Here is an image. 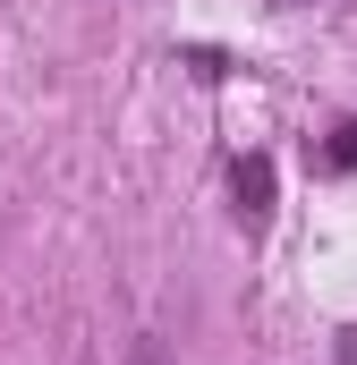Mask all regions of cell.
<instances>
[{"label": "cell", "mask_w": 357, "mask_h": 365, "mask_svg": "<svg viewBox=\"0 0 357 365\" xmlns=\"http://www.w3.org/2000/svg\"><path fill=\"white\" fill-rule=\"evenodd\" d=\"M230 195H238V221H247V230H264V221H272V162H264V153H238Z\"/></svg>", "instance_id": "1"}, {"label": "cell", "mask_w": 357, "mask_h": 365, "mask_svg": "<svg viewBox=\"0 0 357 365\" xmlns=\"http://www.w3.org/2000/svg\"><path fill=\"white\" fill-rule=\"evenodd\" d=\"M332 170H357V119L341 128V136H332Z\"/></svg>", "instance_id": "2"}, {"label": "cell", "mask_w": 357, "mask_h": 365, "mask_svg": "<svg viewBox=\"0 0 357 365\" xmlns=\"http://www.w3.org/2000/svg\"><path fill=\"white\" fill-rule=\"evenodd\" d=\"M128 365H178V357L162 349V340H136V349H128Z\"/></svg>", "instance_id": "3"}, {"label": "cell", "mask_w": 357, "mask_h": 365, "mask_svg": "<svg viewBox=\"0 0 357 365\" xmlns=\"http://www.w3.org/2000/svg\"><path fill=\"white\" fill-rule=\"evenodd\" d=\"M341 365H357V331H341Z\"/></svg>", "instance_id": "4"}, {"label": "cell", "mask_w": 357, "mask_h": 365, "mask_svg": "<svg viewBox=\"0 0 357 365\" xmlns=\"http://www.w3.org/2000/svg\"><path fill=\"white\" fill-rule=\"evenodd\" d=\"M281 9H315V0H281Z\"/></svg>", "instance_id": "5"}]
</instances>
